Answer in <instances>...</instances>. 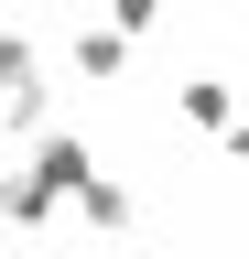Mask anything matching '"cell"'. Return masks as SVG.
<instances>
[]
</instances>
